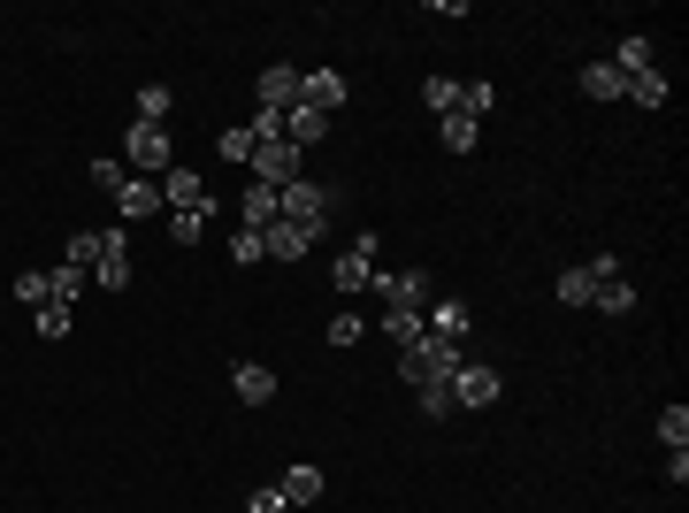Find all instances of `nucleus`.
I'll return each instance as SVG.
<instances>
[{
  "mask_svg": "<svg viewBox=\"0 0 689 513\" xmlns=\"http://www.w3.org/2000/svg\"><path fill=\"white\" fill-rule=\"evenodd\" d=\"M253 146H261V139H253V131H245V123H230V131H222V139H215V154H222V162H230V170H253Z\"/></svg>",
  "mask_w": 689,
  "mask_h": 513,
  "instance_id": "nucleus-23",
  "label": "nucleus"
},
{
  "mask_svg": "<svg viewBox=\"0 0 689 513\" xmlns=\"http://www.w3.org/2000/svg\"><path fill=\"white\" fill-rule=\"evenodd\" d=\"M169 108H176L169 85H139V123H169Z\"/></svg>",
  "mask_w": 689,
  "mask_h": 513,
  "instance_id": "nucleus-26",
  "label": "nucleus"
},
{
  "mask_svg": "<svg viewBox=\"0 0 689 513\" xmlns=\"http://www.w3.org/2000/svg\"><path fill=\"white\" fill-rule=\"evenodd\" d=\"M15 299H23V307H46V299H54V276H46V269H23V276H15Z\"/></svg>",
  "mask_w": 689,
  "mask_h": 513,
  "instance_id": "nucleus-30",
  "label": "nucleus"
},
{
  "mask_svg": "<svg viewBox=\"0 0 689 513\" xmlns=\"http://www.w3.org/2000/svg\"><path fill=\"white\" fill-rule=\"evenodd\" d=\"M360 330H368V323H360L352 307H344V315H330V345H360Z\"/></svg>",
  "mask_w": 689,
  "mask_h": 513,
  "instance_id": "nucleus-38",
  "label": "nucleus"
},
{
  "mask_svg": "<svg viewBox=\"0 0 689 513\" xmlns=\"http://www.w3.org/2000/svg\"><path fill=\"white\" fill-rule=\"evenodd\" d=\"M330 284H338L344 299H360L368 284H375V230H360L352 245L338 253V269H330Z\"/></svg>",
  "mask_w": 689,
  "mask_h": 513,
  "instance_id": "nucleus-5",
  "label": "nucleus"
},
{
  "mask_svg": "<svg viewBox=\"0 0 689 513\" xmlns=\"http://www.w3.org/2000/svg\"><path fill=\"white\" fill-rule=\"evenodd\" d=\"M46 276H54V299H62V307H77V292H85V269H69V261H62V269H46Z\"/></svg>",
  "mask_w": 689,
  "mask_h": 513,
  "instance_id": "nucleus-36",
  "label": "nucleus"
},
{
  "mask_svg": "<svg viewBox=\"0 0 689 513\" xmlns=\"http://www.w3.org/2000/svg\"><path fill=\"white\" fill-rule=\"evenodd\" d=\"M292 176H307V170H299V146H292V139H269V146H253V184H276V192H284Z\"/></svg>",
  "mask_w": 689,
  "mask_h": 513,
  "instance_id": "nucleus-8",
  "label": "nucleus"
},
{
  "mask_svg": "<svg viewBox=\"0 0 689 513\" xmlns=\"http://www.w3.org/2000/svg\"><path fill=\"white\" fill-rule=\"evenodd\" d=\"M468 330H475V315H468V299H437V315H429V338L460 345Z\"/></svg>",
  "mask_w": 689,
  "mask_h": 513,
  "instance_id": "nucleus-20",
  "label": "nucleus"
},
{
  "mask_svg": "<svg viewBox=\"0 0 689 513\" xmlns=\"http://www.w3.org/2000/svg\"><path fill=\"white\" fill-rule=\"evenodd\" d=\"M491 108H499V92H491V85H460V116H475V123H483Z\"/></svg>",
  "mask_w": 689,
  "mask_h": 513,
  "instance_id": "nucleus-35",
  "label": "nucleus"
},
{
  "mask_svg": "<svg viewBox=\"0 0 689 513\" xmlns=\"http://www.w3.org/2000/svg\"><path fill=\"white\" fill-rule=\"evenodd\" d=\"M207 222H215V207H192V215H169V238H176V245H199V238H207Z\"/></svg>",
  "mask_w": 689,
  "mask_h": 513,
  "instance_id": "nucleus-27",
  "label": "nucleus"
},
{
  "mask_svg": "<svg viewBox=\"0 0 689 513\" xmlns=\"http://www.w3.org/2000/svg\"><path fill=\"white\" fill-rule=\"evenodd\" d=\"M31 330H39V338H69V330H77V323H69V307H62V299H46V307H31Z\"/></svg>",
  "mask_w": 689,
  "mask_h": 513,
  "instance_id": "nucleus-24",
  "label": "nucleus"
},
{
  "mask_svg": "<svg viewBox=\"0 0 689 513\" xmlns=\"http://www.w3.org/2000/svg\"><path fill=\"white\" fill-rule=\"evenodd\" d=\"M422 414H429V422H452V414H460V406H452V383H422Z\"/></svg>",
  "mask_w": 689,
  "mask_h": 513,
  "instance_id": "nucleus-34",
  "label": "nucleus"
},
{
  "mask_svg": "<svg viewBox=\"0 0 689 513\" xmlns=\"http://www.w3.org/2000/svg\"><path fill=\"white\" fill-rule=\"evenodd\" d=\"M422 100H429V116H452V108H460V77H429Z\"/></svg>",
  "mask_w": 689,
  "mask_h": 513,
  "instance_id": "nucleus-28",
  "label": "nucleus"
},
{
  "mask_svg": "<svg viewBox=\"0 0 689 513\" xmlns=\"http://www.w3.org/2000/svg\"><path fill=\"white\" fill-rule=\"evenodd\" d=\"M628 100H636V108H667V69H644V77H628Z\"/></svg>",
  "mask_w": 689,
  "mask_h": 513,
  "instance_id": "nucleus-25",
  "label": "nucleus"
},
{
  "mask_svg": "<svg viewBox=\"0 0 689 513\" xmlns=\"http://www.w3.org/2000/svg\"><path fill=\"white\" fill-rule=\"evenodd\" d=\"M230 391H238L245 406H269V399H276V368H269V360H238V368H230Z\"/></svg>",
  "mask_w": 689,
  "mask_h": 513,
  "instance_id": "nucleus-13",
  "label": "nucleus"
},
{
  "mask_svg": "<svg viewBox=\"0 0 689 513\" xmlns=\"http://www.w3.org/2000/svg\"><path fill=\"white\" fill-rule=\"evenodd\" d=\"M460 360H468L460 345L422 338V345H406V352H398V375H406V383L422 391V383H452V375H460Z\"/></svg>",
  "mask_w": 689,
  "mask_h": 513,
  "instance_id": "nucleus-2",
  "label": "nucleus"
},
{
  "mask_svg": "<svg viewBox=\"0 0 689 513\" xmlns=\"http://www.w3.org/2000/svg\"><path fill=\"white\" fill-rule=\"evenodd\" d=\"M245 513H292V506H284V491H276V483H261V491L245 499Z\"/></svg>",
  "mask_w": 689,
  "mask_h": 513,
  "instance_id": "nucleus-39",
  "label": "nucleus"
},
{
  "mask_svg": "<svg viewBox=\"0 0 689 513\" xmlns=\"http://www.w3.org/2000/svg\"><path fill=\"white\" fill-rule=\"evenodd\" d=\"M154 184H162V207H176V215H192V207H215V192H207V176L192 170V162H176V170H162Z\"/></svg>",
  "mask_w": 689,
  "mask_h": 513,
  "instance_id": "nucleus-6",
  "label": "nucleus"
},
{
  "mask_svg": "<svg viewBox=\"0 0 689 513\" xmlns=\"http://www.w3.org/2000/svg\"><path fill=\"white\" fill-rule=\"evenodd\" d=\"M499 368L491 360H460V375H452V406H499Z\"/></svg>",
  "mask_w": 689,
  "mask_h": 513,
  "instance_id": "nucleus-7",
  "label": "nucleus"
},
{
  "mask_svg": "<svg viewBox=\"0 0 689 513\" xmlns=\"http://www.w3.org/2000/svg\"><path fill=\"white\" fill-rule=\"evenodd\" d=\"M582 269H590V307H605V315H636V284L621 276L613 253H598V261H582Z\"/></svg>",
  "mask_w": 689,
  "mask_h": 513,
  "instance_id": "nucleus-3",
  "label": "nucleus"
},
{
  "mask_svg": "<svg viewBox=\"0 0 689 513\" xmlns=\"http://www.w3.org/2000/svg\"><path fill=\"white\" fill-rule=\"evenodd\" d=\"M375 292H383V307H422L429 299V276L422 269H375Z\"/></svg>",
  "mask_w": 689,
  "mask_h": 513,
  "instance_id": "nucleus-10",
  "label": "nucleus"
},
{
  "mask_svg": "<svg viewBox=\"0 0 689 513\" xmlns=\"http://www.w3.org/2000/svg\"><path fill=\"white\" fill-rule=\"evenodd\" d=\"M276 491H284V506H315L330 483H322V468H307V460H299V468H284V476H276Z\"/></svg>",
  "mask_w": 689,
  "mask_h": 513,
  "instance_id": "nucleus-16",
  "label": "nucleus"
},
{
  "mask_svg": "<svg viewBox=\"0 0 689 513\" xmlns=\"http://www.w3.org/2000/svg\"><path fill=\"white\" fill-rule=\"evenodd\" d=\"M230 261H238V269L269 261V238H261V230H238V238H230Z\"/></svg>",
  "mask_w": 689,
  "mask_h": 513,
  "instance_id": "nucleus-31",
  "label": "nucleus"
},
{
  "mask_svg": "<svg viewBox=\"0 0 689 513\" xmlns=\"http://www.w3.org/2000/svg\"><path fill=\"white\" fill-rule=\"evenodd\" d=\"M284 139H292V146H322V139H330V116L299 100V108H284Z\"/></svg>",
  "mask_w": 689,
  "mask_h": 513,
  "instance_id": "nucleus-15",
  "label": "nucleus"
},
{
  "mask_svg": "<svg viewBox=\"0 0 689 513\" xmlns=\"http://www.w3.org/2000/svg\"><path fill=\"white\" fill-rule=\"evenodd\" d=\"M123 176H131L123 162H92V184H100V192H123Z\"/></svg>",
  "mask_w": 689,
  "mask_h": 513,
  "instance_id": "nucleus-40",
  "label": "nucleus"
},
{
  "mask_svg": "<svg viewBox=\"0 0 689 513\" xmlns=\"http://www.w3.org/2000/svg\"><path fill=\"white\" fill-rule=\"evenodd\" d=\"M253 100H261V108H276V116H284V108H299V69H292V62H269V69H261V85H253Z\"/></svg>",
  "mask_w": 689,
  "mask_h": 513,
  "instance_id": "nucleus-9",
  "label": "nucleus"
},
{
  "mask_svg": "<svg viewBox=\"0 0 689 513\" xmlns=\"http://www.w3.org/2000/svg\"><path fill=\"white\" fill-rule=\"evenodd\" d=\"M330 207H338V192H330V184H307V176H292V184L276 192V215H284V222H292L307 245L330 230Z\"/></svg>",
  "mask_w": 689,
  "mask_h": 513,
  "instance_id": "nucleus-1",
  "label": "nucleus"
},
{
  "mask_svg": "<svg viewBox=\"0 0 689 513\" xmlns=\"http://www.w3.org/2000/svg\"><path fill=\"white\" fill-rule=\"evenodd\" d=\"M575 85H582V100H621V92H628V77H621L613 62H582Z\"/></svg>",
  "mask_w": 689,
  "mask_h": 513,
  "instance_id": "nucleus-18",
  "label": "nucleus"
},
{
  "mask_svg": "<svg viewBox=\"0 0 689 513\" xmlns=\"http://www.w3.org/2000/svg\"><path fill=\"white\" fill-rule=\"evenodd\" d=\"M299 100L322 108V116H338V108H344V77H338V69H299Z\"/></svg>",
  "mask_w": 689,
  "mask_h": 513,
  "instance_id": "nucleus-14",
  "label": "nucleus"
},
{
  "mask_svg": "<svg viewBox=\"0 0 689 513\" xmlns=\"http://www.w3.org/2000/svg\"><path fill=\"white\" fill-rule=\"evenodd\" d=\"M116 207H123V222H139V215H154V207H162V184H154V176H123V192H116Z\"/></svg>",
  "mask_w": 689,
  "mask_h": 513,
  "instance_id": "nucleus-19",
  "label": "nucleus"
},
{
  "mask_svg": "<svg viewBox=\"0 0 689 513\" xmlns=\"http://www.w3.org/2000/svg\"><path fill=\"white\" fill-rule=\"evenodd\" d=\"M299 253H307V238H299L292 222H276V230H269V261H299Z\"/></svg>",
  "mask_w": 689,
  "mask_h": 513,
  "instance_id": "nucleus-32",
  "label": "nucleus"
},
{
  "mask_svg": "<svg viewBox=\"0 0 689 513\" xmlns=\"http://www.w3.org/2000/svg\"><path fill=\"white\" fill-rule=\"evenodd\" d=\"M383 330H391V345L406 352V345L429 338V315H422V307H383Z\"/></svg>",
  "mask_w": 689,
  "mask_h": 513,
  "instance_id": "nucleus-21",
  "label": "nucleus"
},
{
  "mask_svg": "<svg viewBox=\"0 0 689 513\" xmlns=\"http://www.w3.org/2000/svg\"><path fill=\"white\" fill-rule=\"evenodd\" d=\"M559 307H590V269H559Z\"/></svg>",
  "mask_w": 689,
  "mask_h": 513,
  "instance_id": "nucleus-33",
  "label": "nucleus"
},
{
  "mask_svg": "<svg viewBox=\"0 0 689 513\" xmlns=\"http://www.w3.org/2000/svg\"><path fill=\"white\" fill-rule=\"evenodd\" d=\"M100 245H108V253H100L92 284H100V292H123V284H131V245H123V230H100Z\"/></svg>",
  "mask_w": 689,
  "mask_h": 513,
  "instance_id": "nucleus-12",
  "label": "nucleus"
},
{
  "mask_svg": "<svg viewBox=\"0 0 689 513\" xmlns=\"http://www.w3.org/2000/svg\"><path fill=\"white\" fill-rule=\"evenodd\" d=\"M100 253H108V245H100V230H77V238H69V269H85V276H92V269H100Z\"/></svg>",
  "mask_w": 689,
  "mask_h": 513,
  "instance_id": "nucleus-29",
  "label": "nucleus"
},
{
  "mask_svg": "<svg viewBox=\"0 0 689 513\" xmlns=\"http://www.w3.org/2000/svg\"><path fill=\"white\" fill-rule=\"evenodd\" d=\"M437 139H445V154H475V139H483V123L452 108V116H437Z\"/></svg>",
  "mask_w": 689,
  "mask_h": 513,
  "instance_id": "nucleus-22",
  "label": "nucleus"
},
{
  "mask_svg": "<svg viewBox=\"0 0 689 513\" xmlns=\"http://www.w3.org/2000/svg\"><path fill=\"white\" fill-rule=\"evenodd\" d=\"M613 69H621V77H644V69H659V46H652L644 31H628V39L613 46Z\"/></svg>",
  "mask_w": 689,
  "mask_h": 513,
  "instance_id": "nucleus-17",
  "label": "nucleus"
},
{
  "mask_svg": "<svg viewBox=\"0 0 689 513\" xmlns=\"http://www.w3.org/2000/svg\"><path fill=\"white\" fill-rule=\"evenodd\" d=\"M284 215H276V184H245V199H238V230H276Z\"/></svg>",
  "mask_w": 689,
  "mask_h": 513,
  "instance_id": "nucleus-11",
  "label": "nucleus"
},
{
  "mask_svg": "<svg viewBox=\"0 0 689 513\" xmlns=\"http://www.w3.org/2000/svg\"><path fill=\"white\" fill-rule=\"evenodd\" d=\"M123 154H131V170H139V176H162V170H176V139H169V123H131Z\"/></svg>",
  "mask_w": 689,
  "mask_h": 513,
  "instance_id": "nucleus-4",
  "label": "nucleus"
},
{
  "mask_svg": "<svg viewBox=\"0 0 689 513\" xmlns=\"http://www.w3.org/2000/svg\"><path fill=\"white\" fill-rule=\"evenodd\" d=\"M659 445H689V406H667V414H659Z\"/></svg>",
  "mask_w": 689,
  "mask_h": 513,
  "instance_id": "nucleus-37",
  "label": "nucleus"
},
{
  "mask_svg": "<svg viewBox=\"0 0 689 513\" xmlns=\"http://www.w3.org/2000/svg\"><path fill=\"white\" fill-rule=\"evenodd\" d=\"M667 483H675V491L689 483V445H667Z\"/></svg>",
  "mask_w": 689,
  "mask_h": 513,
  "instance_id": "nucleus-41",
  "label": "nucleus"
}]
</instances>
